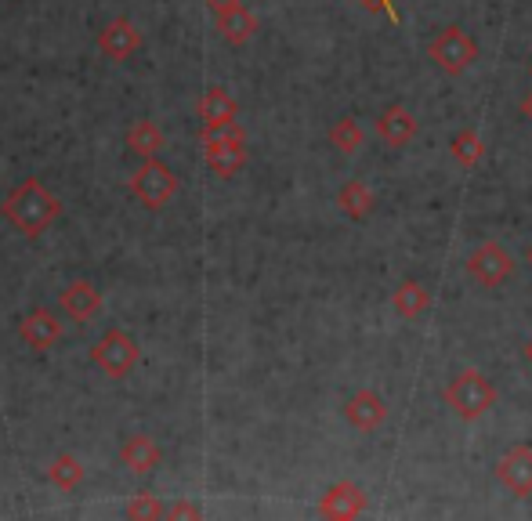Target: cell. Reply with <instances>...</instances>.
Returning <instances> with one entry per match:
<instances>
[{"mask_svg": "<svg viewBox=\"0 0 532 521\" xmlns=\"http://www.w3.org/2000/svg\"><path fill=\"white\" fill-rule=\"evenodd\" d=\"M366 11H384L391 22H399V8H395V0H359Z\"/></svg>", "mask_w": 532, "mask_h": 521, "instance_id": "484cf974", "label": "cell"}, {"mask_svg": "<svg viewBox=\"0 0 532 521\" xmlns=\"http://www.w3.org/2000/svg\"><path fill=\"white\" fill-rule=\"evenodd\" d=\"M203 160L218 178H232L247 167V134L239 124H228L225 131H200Z\"/></svg>", "mask_w": 532, "mask_h": 521, "instance_id": "7a4b0ae2", "label": "cell"}, {"mask_svg": "<svg viewBox=\"0 0 532 521\" xmlns=\"http://www.w3.org/2000/svg\"><path fill=\"white\" fill-rule=\"evenodd\" d=\"M138 359H142L138 341L124 330H109L102 341L91 348V362H95L105 377H113V380H124L127 373L138 366Z\"/></svg>", "mask_w": 532, "mask_h": 521, "instance_id": "8992f818", "label": "cell"}, {"mask_svg": "<svg viewBox=\"0 0 532 521\" xmlns=\"http://www.w3.org/2000/svg\"><path fill=\"white\" fill-rule=\"evenodd\" d=\"M131 192L145 210H163L174 199V192H178V178H174V171L167 163L149 156V160H142V167L131 174Z\"/></svg>", "mask_w": 532, "mask_h": 521, "instance_id": "5b68a950", "label": "cell"}, {"mask_svg": "<svg viewBox=\"0 0 532 521\" xmlns=\"http://www.w3.org/2000/svg\"><path fill=\"white\" fill-rule=\"evenodd\" d=\"M529 265H532V247H529Z\"/></svg>", "mask_w": 532, "mask_h": 521, "instance_id": "f546056e", "label": "cell"}, {"mask_svg": "<svg viewBox=\"0 0 532 521\" xmlns=\"http://www.w3.org/2000/svg\"><path fill=\"white\" fill-rule=\"evenodd\" d=\"M62 333H66V326H62L58 312H51V308H33V312H29L26 319L19 323L22 344H26V348H33V351L55 348V344L62 341Z\"/></svg>", "mask_w": 532, "mask_h": 521, "instance_id": "ba28073f", "label": "cell"}, {"mask_svg": "<svg viewBox=\"0 0 532 521\" xmlns=\"http://www.w3.org/2000/svg\"><path fill=\"white\" fill-rule=\"evenodd\" d=\"M373 131H377V138L388 145V149H402V145H409L417 138V116L409 113L406 105H388V109L377 116Z\"/></svg>", "mask_w": 532, "mask_h": 521, "instance_id": "7c38bea8", "label": "cell"}, {"mask_svg": "<svg viewBox=\"0 0 532 521\" xmlns=\"http://www.w3.org/2000/svg\"><path fill=\"white\" fill-rule=\"evenodd\" d=\"M196 116H200L203 131H225L228 124H236L239 105L228 87H207L196 102Z\"/></svg>", "mask_w": 532, "mask_h": 521, "instance_id": "30bf717a", "label": "cell"}, {"mask_svg": "<svg viewBox=\"0 0 532 521\" xmlns=\"http://www.w3.org/2000/svg\"><path fill=\"white\" fill-rule=\"evenodd\" d=\"M337 207H341L352 221H366L373 214V207H377V199H373L366 181L352 178V181H344L341 192H337Z\"/></svg>", "mask_w": 532, "mask_h": 521, "instance_id": "ac0fdd59", "label": "cell"}, {"mask_svg": "<svg viewBox=\"0 0 532 521\" xmlns=\"http://www.w3.org/2000/svg\"><path fill=\"white\" fill-rule=\"evenodd\" d=\"M58 312H66L76 323H87V319H95V315L102 312V294L95 290V283L73 279V283H66V290L58 294Z\"/></svg>", "mask_w": 532, "mask_h": 521, "instance_id": "4fadbf2b", "label": "cell"}, {"mask_svg": "<svg viewBox=\"0 0 532 521\" xmlns=\"http://www.w3.org/2000/svg\"><path fill=\"white\" fill-rule=\"evenodd\" d=\"M391 308L402 315V319H420V315L428 312L431 308V294H428V286L417 283V279H402L399 286H395V294H391Z\"/></svg>", "mask_w": 532, "mask_h": 521, "instance_id": "e0dca14e", "label": "cell"}, {"mask_svg": "<svg viewBox=\"0 0 532 521\" xmlns=\"http://www.w3.org/2000/svg\"><path fill=\"white\" fill-rule=\"evenodd\" d=\"M529 76H532V66H529Z\"/></svg>", "mask_w": 532, "mask_h": 521, "instance_id": "4dcf8cb0", "label": "cell"}, {"mask_svg": "<svg viewBox=\"0 0 532 521\" xmlns=\"http://www.w3.org/2000/svg\"><path fill=\"white\" fill-rule=\"evenodd\" d=\"M163 507H167V503H163L156 493H138L131 503H127V518H134V521L163 518Z\"/></svg>", "mask_w": 532, "mask_h": 521, "instance_id": "cb8c5ba5", "label": "cell"}, {"mask_svg": "<svg viewBox=\"0 0 532 521\" xmlns=\"http://www.w3.org/2000/svg\"><path fill=\"white\" fill-rule=\"evenodd\" d=\"M366 511V493H362L355 482H337L330 485L319 500V518H330V521H352Z\"/></svg>", "mask_w": 532, "mask_h": 521, "instance_id": "9c48e42d", "label": "cell"}, {"mask_svg": "<svg viewBox=\"0 0 532 521\" xmlns=\"http://www.w3.org/2000/svg\"><path fill=\"white\" fill-rule=\"evenodd\" d=\"M446 406L453 409L460 420H478L496 406V391H493V384L485 380V373L464 370L460 377L449 380Z\"/></svg>", "mask_w": 532, "mask_h": 521, "instance_id": "3957f363", "label": "cell"}, {"mask_svg": "<svg viewBox=\"0 0 532 521\" xmlns=\"http://www.w3.org/2000/svg\"><path fill=\"white\" fill-rule=\"evenodd\" d=\"M522 355H525V362H529V366H532V337H529V341H525V348H522Z\"/></svg>", "mask_w": 532, "mask_h": 521, "instance_id": "f1b7e54d", "label": "cell"}, {"mask_svg": "<svg viewBox=\"0 0 532 521\" xmlns=\"http://www.w3.org/2000/svg\"><path fill=\"white\" fill-rule=\"evenodd\" d=\"M467 275L475 279L478 286H485V290H493V286L507 283L514 275V257L507 247H500V243H482V247L475 250V254L467 257Z\"/></svg>", "mask_w": 532, "mask_h": 521, "instance_id": "52a82bcc", "label": "cell"}, {"mask_svg": "<svg viewBox=\"0 0 532 521\" xmlns=\"http://www.w3.org/2000/svg\"><path fill=\"white\" fill-rule=\"evenodd\" d=\"M120 460H124V467L131 474L145 478V474H152L156 467H160L163 453H160V446H156L149 435H131L124 446H120Z\"/></svg>", "mask_w": 532, "mask_h": 521, "instance_id": "2e32d148", "label": "cell"}, {"mask_svg": "<svg viewBox=\"0 0 532 521\" xmlns=\"http://www.w3.org/2000/svg\"><path fill=\"white\" fill-rule=\"evenodd\" d=\"M200 503H189V500H174V503H167V507H163V518H200Z\"/></svg>", "mask_w": 532, "mask_h": 521, "instance_id": "d4e9b609", "label": "cell"}, {"mask_svg": "<svg viewBox=\"0 0 532 521\" xmlns=\"http://www.w3.org/2000/svg\"><path fill=\"white\" fill-rule=\"evenodd\" d=\"M48 482L55 485L58 493H76V489H80V482H84V464H80L73 453L55 456V460H51V467H48Z\"/></svg>", "mask_w": 532, "mask_h": 521, "instance_id": "44dd1931", "label": "cell"}, {"mask_svg": "<svg viewBox=\"0 0 532 521\" xmlns=\"http://www.w3.org/2000/svg\"><path fill=\"white\" fill-rule=\"evenodd\" d=\"M163 145H167V138H163V131H160V124H156V120H134L131 131H127V149L138 152L142 160L156 156Z\"/></svg>", "mask_w": 532, "mask_h": 521, "instance_id": "ffe728a7", "label": "cell"}, {"mask_svg": "<svg viewBox=\"0 0 532 521\" xmlns=\"http://www.w3.org/2000/svg\"><path fill=\"white\" fill-rule=\"evenodd\" d=\"M207 8L214 19H221V15H228V11H236L239 8V0H207Z\"/></svg>", "mask_w": 532, "mask_h": 521, "instance_id": "4316f807", "label": "cell"}, {"mask_svg": "<svg viewBox=\"0 0 532 521\" xmlns=\"http://www.w3.org/2000/svg\"><path fill=\"white\" fill-rule=\"evenodd\" d=\"M330 145L337 152H344V156H355V152L366 145V131L359 127L355 116H341V120L330 127Z\"/></svg>", "mask_w": 532, "mask_h": 521, "instance_id": "7402d4cb", "label": "cell"}, {"mask_svg": "<svg viewBox=\"0 0 532 521\" xmlns=\"http://www.w3.org/2000/svg\"><path fill=\"white\" fill-rule=\"evenodd\" d=\"M0 214H4L11 225L19 228L22 236L37 239L58 221V214H62V203H58V196L48 189V185H44V181L26 178L19 189L8 192V199L0 203Z\"/></svg>", "mask_w": 532, "mask_h": 521, "instance_id": "6da1fadb", "label": "cell"}, {"mask_svg": "<svg viewBox=\"0 0 532 521\" xmlns=\"http://www.w3.org/2000/svg\"><path fill=\"white\" fill-rule=\"evenodd\" d=\"M428 55L446 76H460V73H467V69L478 62V44H475V37H471L467 29L442 26L435 37H431Z\"/></svg>", "mask_w": 532, "mask_h": 521, "instance_id": "277c9868", "label": "cell"}, {"mask_svg": "<svg viewBox=\"0 0 532 521\" xmlns=\"http://www.w3.org/2000/svg\"><path fill=\"white\" fill-rule=\"evenodd\" d=\"M344 420L355 427V431H377L384 420H388V406L377 391H355L348 402H344Z\"/></svg>", "mask_w": 532, "mask_h": 521, "instance_id": "5bb4252c", "label": "cell"}, {"mask_svg": "<svg viewBox=\"0 0 532 521\" xmlns=\"http://www.w3.org/2000/svg\"><path fill=\"white\" fill-rule=\"evenodd\" d=\"M218 33L225 37V44H232V48H243V44H247V40L257 33L254 11L239 4L236 11H228V15H221V19H218Z\"/></svg>", "mask_w": 532, "mask_h": 521, "instance_id": "d6986e66", "label": "cell"}, {"mask_svg": "<svg viewBox=\"0 0 532 521\" xmlns=\"http://www.w3.org/2000/svg\"><path fill=\"white\" fill-rule=\"evenodd\" d=\"M449 152H453V160L460 163V167H478L485 156V145L475 131H460L453 142H449Z\"/></svg>", "mask_w": 532, "mask_h": 521, "instance_id": "603a6c76", "label": "cell"}, {"mask_svg": "<svg viewBox=\"0 0 532 521\" xmlns=\"http://www.w3.org/2000/svg\"><path fill=\"white\" fill-rule=\"evenodd\" d=\"M496 478L507 485L514 496H532V446H514L511 453L496 464Z\"/></svg>", "mask_w": 532, "mask_h": 521, "instance_id": "9a60e30c", "label": "cell"}, {"mask_svg": "<svg viewBox=\"0 0 532 521\" xmlns=\"http://www.w3.org/2000/svg\"><path fill=\"white\" fill-rule=\"evenodd\" d=\"M522 116H525V120H532V95L522 102Z\"/></svg>", "mask_w": 532, "mask_h": 521, "instance_id": "83f0119b", "label": "cell"}, {"mask_svg": "<svg viewBox=\"0 0 532 521\" xmlns=\"http://www.w3.org/2000/svg\"><path fill=\"white\" fill-rule=\"evenodd\" d=\"M98 48L113 62H131L142 51V33H138V26L131 19H113L98 33Z\"/></svg>", "mask_w": 532, "mask_h": 521, "instance_id": "8fae6325", "label": "cell"}]
</instances>
